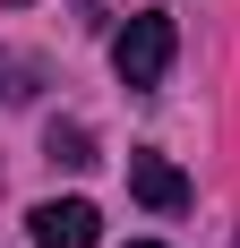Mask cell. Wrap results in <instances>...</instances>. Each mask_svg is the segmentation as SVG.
Returning a JSON list of instances; mask_svg holds the SVG:
<instances>
[{
	"label": "cell",
	"instance_id": "6da1fadb",
	"mask_svg": "<svg viewBox=\"0 0 240 248\" xmlns=\"http://www.w3.org/2000/svg\"><path fill=\"white\" fill-rule=\"evenodd\" d=\"M112 69H120V86H163V69H171V17H129L112 34Z\"/></svg>",
	"mask_w": 240,
	"mask_h": 248
},
{
	"label": "cell",
	"instance_id": "7a4b0ae2",
	"mask_svg": "<svg viewBox=\"0 0 240 248\" xmlns=\"http://www.w3.org/2000/svg\"><path fill=\"white\" fill-rule=\"evenodd\" d=\"M103 240V214L86 197H51V205H34V248H95Z\"/></svg>",
	"mask_w": 240,
	"mask_h": 248
},
{
	"label": "cell",
	"instance_id": "3957f363",
	"mask_svg": "<svg viewBox=\"0 0 240 248\" xmlns=\"http://www.w3.org/2000/svg\"><path fill=\"white\" fill-rule=\"evenodd\" d=\"M129 188H137V205H154V214H180V205H189V180H180V163H163V154H129Z\"/></svg>",
	"mask_w": 240,
	"mask_h": 248
},
{
	"label": "cell",
	"instance_id": "277c9868",
	"mask_svg": "<svg viewBox=\"0 0 240 248\" xmlns=\"http://www.w3.org/2000/svg\"><path fill=\"white\" fill-rule=\"evenodd\" d=\"M43 154L60 163V171H95V163H103V154H95V137H86L77 120H51V137H43Z\"/></svg>",
	"mask_w": 240,
	"mask_h": 248
},
{
	"label": "cell",
	"instance_id": "5b68a950",
	"mask_svg": "<svg viewBox=\"0 0 240 248\" xmlns=\"http://www.w3.org/2000/svg\"><path fill=\"white\" fill-rule=\"evenodd\" d=\"M129 248H163V240H129Z\"/></svg>",
	"mask_w": 240,
	"mask_h": 248
},
{
	"label": "cell",
	"instance_id": "8992f818",
	"mask_svg": "<svg viewBox=\"0 0 240 248\" xmlns=\"http://www.w3.org/2000/svg\"><path fill=\"white\" fill-rule=\"evenodd\" d=\"M0 77H9V60H0Z\"/></svg>",
	"mask_w": 240,
	"mask_h": 248
}]
</instances>
